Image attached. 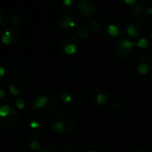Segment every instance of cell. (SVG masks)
Returning <instances> with one entry per match:
<instances>
[{"label": "cell", "instance_id": "1", "mask_svg": "<svg viewBox=\"0 0 152 152\" xmlns=\"http://www.w3.org/2000/svg\"><path fill=\"white\" fill-rule=\"evenodd\" d=\"M52 122H60L63 124L67 128L68 134L73 132L76 126V121L73 112L71 111L70 109L65 107L58 109V110L56 111V113L53 115L52 118Z\"/></svg>", "mask_w": 152, "mask_h": 152}, {"label": "cell", "instance_id": "2", "mask_svg": "<svg viewBox=\"0 0 152 152\" xmlns=\"http://www.w3.org/2000/svg\"><path fill=\"white\" fill-rule=\"evenodd\" d=\"M60 28L64 32H69L76 27V19L74 18L73 12L63 10L61 12L57 18Z\"/></svg>", "mask_w": 152, "mask_h": 152}, {"label": "cell", "instance_id": "3", "mask_svg": "<svg viewBox=\"0 0 152 152\" xmlns=\"http://www.w3.org/2000/svg\"><path fill=\"white\" fill-rule=\"evenodd\" d=\"M77 9L83 16L89 17L94 14L95 11V5L89 0H82L77 4Z\"/></svg>", "mask_w": 152, "mask_h": 152}, {"label": "cell", "instance_id": "4", "mask_svg": "<svg viewBox=\"0 0 152 152\" xmlns=\"http://www.w3.org/2000/svg\"><path fill=\"white\" fill-rule=\"evenodd\" d=\"M137 46L136 43H134L126 38H123L122 40H120L118 45H117V51H119L122 54H126L129 51H131L133 49V47Z\"/></svg>", "mask_w": 152, "mask_h": 152}, {"label": "cell", "instance_id": "5", "mask_svg": "<svg viewBox=\"0 0 152 152\" xmlns=\"http://www.w3.org/2000/svg\"><path fill=\"white\" fill-rule=\"evenodd\" d=\"M17 121H18V115L13 110H12L11 113L6 118H2L1 125L6 128H12L17 123Z\"/></svg>", "mask_w": 152, "mask_h": 152}, {"label": "cell", "instance_id": "6", "mask_svg": "<svg viewBox=\"0 0 152 152\" xmlns=\"http://www.w3.org/2000/svg\"><path fill=\"white\" fill-rule=\"evenodd\" d=\"M48 100H49V97H46V96H40L37 99H35L32 103H31V107L34 110L36 111H39L40 110H42L45 105L46 103L48 102Z\"/></svg>", "mask_w": 152, "mask_h": 152}, {"label": "cell", "instance_id": "7", "mask_svg": "<svg viewBox=\"0 0 152 152\" xmlns=\"http://www.w3.org/2000/svg\"><path fill=\"white\" fill-rule=\"evenodd\" d=\"M12 68L19 73H24L28 69V64L22 58H17L12 62Z\"/></svg>", "mask_w": 152, "mask_h": 152}, {"label": "cell", "instance_id": "8", "mask_svg": "<svg viewBox=\"0 0 152 152\" xmlns=\"http://www.w3.org/2000/svg\"><path fill=\"white\" fill-rule=\"evenodd\" d=\"M11 85L13 86L19 91L20 94H22L25 91L26 87H27V81H26V79L24 77H15L12 80V82Z\"/></svg>", "mask_w": 152, "mask_h": 152}, {"label": "cell", "instance_id": "9", "mask_svg": "<svg viewBox=\"0 0 152 152\" xmlns=\"http://www.w3.org/2000/svg\"><path fill=\"white\" fill-rule=\"evenodd\" d=\"M55 104H56V101L54 100L53 97L50 96L49 97V100H48V102L46 103V105L42 110H40L38 112L40 114H42V115H47V114H49V113H51L53 111V110L55 107Z\"/></svg>", "mask_w": 152, "mask_h": 152}, {"label": "cell", "instance_id": "10", "mask_svg": "<svg viewBox=\"0 0 152 152\" xmlns=\"http://www.w3.org/2000/svg\"><path fill=\"white\" fill-rule=\"evenodd\" d=\"M9 30H10L11 36H12V41H11V43L12 45H17L20 42V38H21V35H20V31L18 29L14 28H10Z\"/></svg>", "mask_w": 152, "mask_h": 152}, {"label": "cell", "instance_id": "11", "mask_svg": "<svg viewBox=\"0 0 152 152\" xmlns=\"http://www.w3.org/2000/svg\"><path fill=\"white\" fill-rule=\"evenodd\" d=\"M90 30L91 28L86 25H81L77 28V34L80 37L83 38H87L90 36Z\"/></svg>", "mask_w": 152, "mask_h": 152}, {"label": "cell", "instance_id": "12", "mask_svg": "<svg viewBox=\"0 0 152 152\" xmlns=\"http://www.w3.org/2000/svg\"><path fill=\"white\" fill-rule=\"evenodd\" d=\"M73 99H74L73 94H72V92H69V91L61 92V96H60V100L64 102H70L73 101Z\"/></svg>", "mask_w": 152, "mask_h": 152}, {"label": "cell", "instance_id": "13", "mask_svg": "<svg viewBox=\"0 0 152 152\" xmlns=\"http://www.w3.org/2000/svg\"><path fill=\"white\" fill-rule=\"evenodd\" d=\"M127 33L129 36H131L132 37H137L140 34L139 30H138V28L136 25H134V23H131L128 28H127Z\"/></svg>", "mask_w": 152, "mask_h": 152}, {"label": "cell", "instance_id": "14", "mask_svg": "<svg viewBox=\"0 0 152 152\" xmlns=\"http://www.w3.org/2000/svg\"><path fill=\"white\" fill-rule=\"evenodd\" d=\"M30 133L34 136H36V137H42L45 134V127L41 124V126L38 128H37V129H30Z\"/></svg>", "mask_w": 152, "mask_h": 152}, {"label": "cell", "instance_id": "15", "mask_svg": "<svg viewBox=\"0 0 152 152\" xmlns=\"http://www.w3.org/2000/svg\"><path fill=\"white\" fill-rule=\"evenodd\" d=\"M137 69H138V72H139L141 75H146V74L149 72L150 65H149L147 62H142V63H141V64L138 66Z\"/></svg>", "mask_w": 152, "mask_h": 152}, {"label": "cell", "instance_id": "16", "mask_svg": "<svg viewBox=\"0 0 152 152\" xmlns=\"http://www.w3.org/2000/svg\"><path fill=\"white\" fill-rule=\"evenodd\" d=\"M96 102L98 104H105L107 102V93H100L96 96Z\"/></svg>", "mask_w": 152, "mask_h": 152}, {"label": "cell", "instance_id": "17", "mask_svg": "<svg viewBox=\"0 0 152 152\" xmlns=\"http://www.w3.org/2000/svg\"><path fill=\"white\" fill-rule=\"evenodd\" d=\"M12 41V36H11V32L9 29L5 30V32L4 33L3 35V37H2V42L4 44V45H9Z\"/></svg>", "mask_w": 152, "mask_h": 152}, {"label": "cell", "instance_id": "18", "mask_svg": "<svg viewBox=\"0 0 152 152\" xmlns=\"http://www.w3.org/2000/svg\"><path fill=\"white\" fill-rule=\"evenodd\" d=\"M11 109H10V107L8 106V105H4V106H2L1 107V109H0V116L2 117V118H6L10 113H11Z\"/></svg>", "mask_w": 152, "mask_h": 152}, {"label": "cell", "instance_id": "19", "mask_svg": "<svg viewBox=\"0 0 152 152\" xmlns=\"http://www.w3.org/2000/svg\"><path fill=\"white\" fill-rule=\"evenodd\" d=\"M142 10H143V7H142V5L136 4V5L133 6V7L131 8L130 11H131V12H132L134 15H135V16H140L141 13L142 12Z\"/></svg>", "mask_w": 152, "mask_h": 152}, {"label": "cell", "instance_id": "20", "mask_svg": "<svg viewBox=\"0 0 152 152\" xmlns=\"http://www.w3.org/2000/svg\"><path fill=\"white\" fill-rule=\"evenodd\" d=\"M108 32L112 37H117L119 34V30H118V27L115 25H110L108 27Z\"/></svg>", "mask_w": 152, "mask_h": 152}, {"label": "cell", "instance_id": "21", "mask_svg": "<svg viewBox=\"0 0 152 152\" xmlns=\"http://www.w3.org/2000/svg\"><path fill=\"white\" fill-rule=\"evenodd\" d=\"M7 22H8V14L4 11L1 10L0 11V23H1V25L4 27Z\"/></svg>", "mask_w": 152, "mask_h": 152}, {"label": "cell", "instance_id": "22", "mask_svg": "<svg viewBox=\"0 0 152 152\" xmlns=\"http://www.w3.org/2000/svg\"><path fill=\"white\" fill-rule=\"evenodd\" d=\"M44 151L45 152H61L59 147L56 146V145H54V144H51V145L46 146Z\"/></svg>", "mask_w": 152, "mask_h": 152}, {"label": "cell", "instance_id": "23", "mask_svg": "<svg viewBox=\"0 0 152 152\" xmlns=\"http://www.w3.org/2000/svg\"><path fill=\"white\" fill-rule=\"evenodd\" d=\"M148 45H149V43L146 38H142L139 42L136 43V45L140 48H145L148 46Z\"/></svg>", "mask_w": 152, "mask_h": 152}, {"label": "cell", "instance_id": "24", "mask_svg": "<svg viewBox=\"0 0 152 152\" xmlns=\"http://www.w3.org/2000/svg\"><path fill=\"white\" fill-rule=\"evenodd\" d=\"M100 27H101V24L97 20H94V21L91 22V24H90V28L93 31H97L100 28Z\"/></svg>", "mask_w": 152, "mask_h": 152}, {"label": "cell", "instance_id": "25", "mask_svg": "<svg viewBox=\"0 0 152 152\" xmlns=\"http://www.w3.org/2000/svg\"><path fill=\"white\" fill-rule=\"evenodd\" d=\"M78 150L74 146V145H71V144H69L65 147L64 149V152H77Z\"/></svg>", "mask_w": 152, "mask_h": 152}, {"label": "cell", "instance_id": "26", "mask_svg": "<svg viewBox=\"0 0 152 152\" xmlns=\"http://www.w3.org/2000/svg\"><path fill=\"white\" fill-rule=\"evenodd\" d=\"M11 23H12V26H18V25H20V19H19V17L18 16H16V15H14V16H12V20H11Z\"/></svg>", "mask_w": 152, "mask_h": 152}, {"label": "cell", "instance_id": "27", "mask_svg": "<svg viewBox=\"0 0 152 152\" xmlns=\"http://www.w3.org/2000/svg\"><path fill=\"white\" fill-rule=\"evenodd\" d=\"M30 148L32 149V150H36V151H40L41 150V148H40V146H39V143L37 142V141H33L31 143H30Z\"/></svg>", "mask_w": 152, "mask_h": 152}, {"label": "cell", "instance_id": "28", "mask_svg": "<svg viewBox=\"0 0 152 152\" xmlns=\"http://www.w3.org/2000/svg\"><path fill=\"white\" fill-rule=\"evenodd\" d=\"M15 106L18 108V109H20V110H22L23 108H24V102H23V101L21 100V99H18V100H16V102H15Z\"/></svg>", "mask_w": 152, "mask_h": 152}, {"label": "cell", "instance_id": "29", "mask_svg": "<svg viewBox=\"0 0 152 152\" xmlns=\"http://www.w3.org/2000/svg\"><path fill=\"white\" fill-rule=\"evenodd\" d=\"M40 126H41V124H40V123H38V122H37V121H36V120L32 121V122L29 124V127H30V129H37V128H38Z\"/></svg>", "mask_w": 152, "mask_h": 152}, {"label": "cell", "instance_id": "30", "mask_svg": "<svg viewBox=\"0 0 152 152\" xmlns=\"http://www.w3.org/2000/svg\"><path fill=\"white\" fill-rule=\"evenodd\" d=\"M10 93L12 94V95H14V96H16V95H18V94H20V93H19V91L13 86H10Z\"/></svg>", "mask_w": 152, "mask_h": 152}, {"label": "cell", "instance_id": "31", "mask_svg": "<svg viewBox=\"0 0 152 152\" xmlns=\"http://www.w3.org/2000/svg\"><path fill=\"white\" fill-rule=\"evenodd\" d=\"M121 108H122V104L120 103V102H117V103H115L114 105H113V110H115V111H119L120 110H121Z\"/></svg>", "mask_w": 152, "mask_h": 152}, {"label": "cell", "instance_id": "32", "mask_svg": "<svg viewBox=\"0 0 152 152\" xmlns=\"http://www.w3.org/2000/svg\"><path fill=\"white\" fill-rule=\"evenodd\" d=\"M62 4H63L66 7H69V6H71V4H72V1H71V0H65V1L62 2Z\"/></svg>", "mask_w": 152, "mask_h": 152}, {"label": "cell", "instance_id": "33", "mask_svg": "<svg viewBox=\"0 0 152 152\" xmlns=\"http://www.w3.org/2000/svg\"><path fill=\"white\" fill-rule=\"evenodd\" d=\"M146 14H147L148 16L151 17L152 16V7H149V8L147 9V11H146Z\"/></svg>", "mask_w": 152, "mask_h": 152}, {"label": "cell", "instance_id": "34", "mask_svg": "<svg viewBox=\"0 0 152 152\" xmlns=\"http://www.w3.org/2000/svg\"><path fill=\"white\" fill-rule=\"evenodd\" d=\"M125 3L127 4H134L136 3V1L135 0H126Z\"/></svg>", "mask_w": 152, "mask_h": 152}, {"label": "cell", "instance_id": "35", "mask_svg": "<svg viewBox=\"0 0 152 152\" xmlns=\"http://www.w3.org/2000/svg\"><path fill=\"white\" fill-rule=\"evenodd\" d=\"M4 73H5V69H4V67H1V68H0V76H1V77H4Z\"/></svg>", "mask_w": 152, "mask_h": 152}, {"label": "cell", "instance_id": "36", "mask_svg": "<svg viewBox=\"0 0 152 152\" xmlns=\"http://www.w3.org/2000/svg\"><path fill=\"white\" fill-rule=\"evenodd\" d=\"M5 95V93L4 90H0V98H4V96Z\"/></svg>", "mask_w": 152, "mask_h": 152}, {"label": "cell", "instance_id": "37", "mask_svg": "<svg viewBox=\"0 0 152 152\" xmlns=\"http://www.w3.org/2000/svg\"><path fill=\"white\" fill-rule=\"evenodd\" d=\"M40 151V152H45V151H43V150H42V149H41V150H40V151Z\"/></svg>", "mask_w": 152, "mask_h": 152}, {"label": "cell", "instance_id": "38", "mask_svg": "<svg viewBox=\"0 0 152 152\" xmlns=\"http://www.w3.org/2000/svg\"><path fill=\"white\" fill-rule=\"evenodd\" d=\"M89 152H97V151H89Z\"/></svg>", "mask_w": 152, "mask_h": 152}, {"label": "cell", "instance_id": "39", "mask_svg": "<svg viewBox=\"0 0 152 152\" xmlns=\"http://www.w3.org/2000/svg\"><path fill=\"white\" fill-rule=\"evenodd\" d=\"M142 152H147V151H142Z\"/></svg>", "mask_w": 152, "mask_h": 152}]
</instances>
